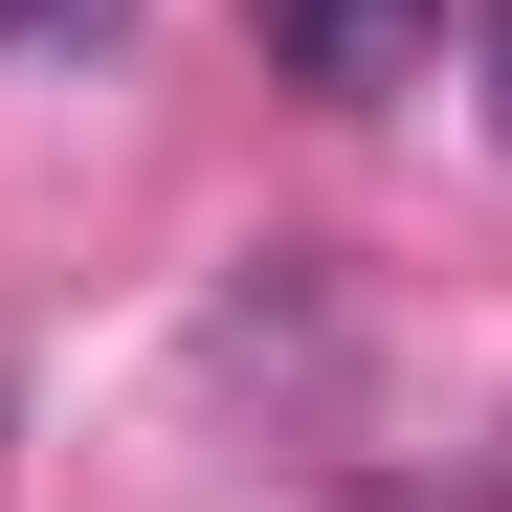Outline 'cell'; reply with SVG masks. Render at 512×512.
Instances as JSON below:
<instances>
[{
  "label": "cell",
  "instance_id": "obj_4",
  "mask_svg": "<svg viewBox=\"0 0 512 512\" xmlns=\"http://www.w3.org/2000/svg\"><path fill=\"white\" fill-rule=\"evenodd\" d=\"M357 512H446V490H357Z\"/></svg>",
  "mask_w": 512,
  "mask_h": 512
},
{
  "label": "cell",
  "instance_id": "obj_2",
  "mask_svg": "<svg viewBox=\"0 0 512 512\" xmlns=\"http://www.w3.org/2000/svg\"><path fill=\"white\" fill-rule=\"evenodd\" d=\"M112 23H134V0H0V67H90Z\"/></svg>",
  "mask_w": 512,
  "mask_h": 512
},
{
  "label": "cell",
  "instance_id": "obj_1",
  "mask_svg": "<svg viewBox=\"0 0 512 512\" xmlns=\"http://www.w3.org/2000/svg\"><path fill=\"white\" fill-rule=\"evenodd\" d=\"M245 45H268L312 112H379V90L446 67V0H245Z\"/></svg>",
  "mask_w": 512,
  "mask_h": 512
},
{
  "label": "cell",
  "instance_id": "obj_3",
  "mask_svg": "<svg viewBox=\"0 0 512 512\" xmlns=\"http://www.w3.org/2000/svg\"><path fill=\"white\" fill-rule=\"evenodd\" d=\"M468 67H490V156H512V0H468Z\"/></svg>",
  "mask_w": 512,
  "mask_h": 512
}]
</instances>
